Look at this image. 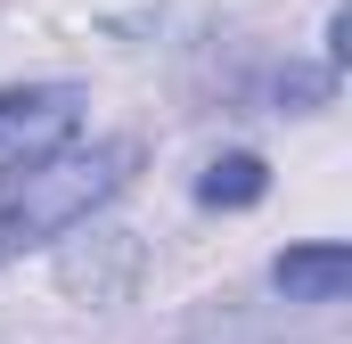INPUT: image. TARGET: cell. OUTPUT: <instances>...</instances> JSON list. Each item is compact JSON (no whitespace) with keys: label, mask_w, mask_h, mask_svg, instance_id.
Returning a JSON list of instances; mask_svg holds the SVG:
<instances>
[{"label":"cell","mask_w":352,"mask_h":344,"mask_svg":"<svg viewBox=\"0 0 352 344\" xmlns=\"http://www.w3.org/2000/svg\"><path fill=\"white\" fill-rule=\"evenodd\" d=\"M131 172H140V140H90V148L74 140V148H58L50 164L0 180V262L90 230V222L131 189Z\"/></svg>","instance_id":"1"},{"label":"cell","mask_w":352,"mask_h":344,"mask_svg":"<svg viewBox=\"0 0 352 344\" xmlns=\"http://www.w3.org/2000/svg\"><path fill=\"white\" fill-rule=\"evenodd\" d=\"M82 131V90L74 83H8L0 90V180L50 164Z\"/></svg>","instance_id":"2"},{"label":"cell","mask_w":352,"mask_h":344,"mask_svg":"<svg viewBox=\"0 0 352 344\" xmlns=\"http://www.w3.org/2000/svg\"><path fill=\"white\" fill-rule=\"evenodd\" d=\"M270 287L287 295V303H344L352 287V246L344 238H311V246H287V255L270 262Z\"/></svg>","instance_id":"3"},{"label":"cell","mask_w":352,"mask_h":344,"mask_svg":"<svg viewBox=\"0 0 352 344\" xmlns=\"http://www.w3.org/2000/svg\"><path fill=\"white\" fill-rule=\"evenodd\" d=\"M263 189H270V164L254 148H230V156H213V164L197 172V205H221V213L263 205Z\"/></svg>","instance_id":"4"},{"label":"cell","mask_w":352,"mask_h":344,"mask_svg":"<svg viewBox=\"0 0 352 344\" xmlns=\"http://www.w3.org/2000/svg\"><path fill=\"white\" fill-rule=\"evenodd\" d=\"M131 238H123V230H98V238H90V255H66L58 262V279H66V287H74V295H90V303H98V295H115V287H123V279H131Z\"/></svg>","instance_id":"5"}]
</instances>
